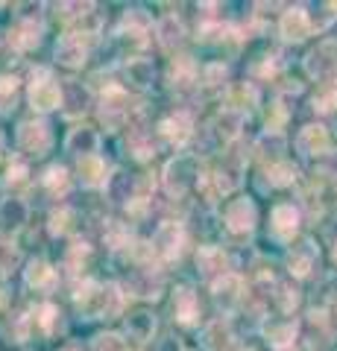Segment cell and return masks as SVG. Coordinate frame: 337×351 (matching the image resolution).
I'll use <instances>...</instances> for the list:
<instances>
[{
    "label": "cell",
    "mask_w": 337,
    "mask_h": 351,
    "mask_svg": "<svg viewBox=\"0 0 337 351\" xmlns=\"http://www.w3.org/2000/svg\"><path fill=\"white\" fill-rule=\"evenodd\" d=\"M53 147V129L47 120L41 117H32V120H24V123L18 126V149L24 152L30 158H41L47 156Z\"/></svg>",
    "instance_id": "277c9868"
},
{
    "label": "cell",
    "mask_w": 337,
    "mask_h": 351,
    "mask_svg": "<svg viewBox=\"0 0 337 351\" xmlns=\"http://www.w3.org/2000/svg\"><path fill=\"white\" fill-rule=\"evenodd\" d=\"M170 311H173V319L179 325H194L200 319V299L188 284L173 290V299H170Z\"/></svg>",
    "instance_id": "ffe728a7"
},
{
    "label": "cell",
    "mask_w": 337,
    "mask_h": 351,
    "mask_svg": "<svg viewBox=\"0 0 337 351\" xmlns=\"http://www.w3.org/2000/svg\"><path fill=\"white\" fill-rule=\"evenodd\" d=\"M91 249L85 243H73L68 252H65V269H71L73 276H80V269H85V261H89Z\"/></svg>",
    "instance_id": "ee69618b"
},
{
    "label": "cell",
    "mask_w": 337,
    "mask_h": 351,
    "mask_svg": "<svg viewBox=\"0 0 337 351\" xmlns=\"http://www.w3.org/2000/svg\"><path fill=\"white\" fill-rule=\"evenodd\" d=\"M156 135L170 147H185L194 138V120L188 112H176L156 126Z\"/></svg>",
    "instance_id": "ac0fdd59"
},
{
    "label": "cell",
    "mask_w": 337,
    "mask_h": 351,
    "mask_svg": "<svg viewBox=\"0 0 337 351\" xmlns=\"http://www.w3.org/2000/svg\"><path fill=\"white\" fill-rule=\"evenodd\" d=\"M311 29H314V18L308 15L305 6H288L279 18V36L288 44L305 41L311 36Z\"/></svg>",
    "instance_id": "4fadbf2b"
},
{
    "label": "cell",
    "mask_w": 337,
    "mask_h": 351,
    "mask_svg": "<svg viewBox=\"0 0 337 351\" xmlns=\"http://www.w3.org/2000/svg\"><path fill=\"white\" fill-rule=\"evenodd\" d=\"M211 299L223 313H235L246 299V284L237 272H226L223 278L211 284Z\"/></svg>",
    "instance_id": "9c48e42d"
},
{
    "label": "cell",
    "mask_w": 337,
    "mask_h": 351,
    "mask_svg": "<svg viewBox=\"0 0 337 351\" xmlns=\"http://www.w3.org/2000/svg\"><path fill=\"white\" fill-rule=\"evenodd\" d=\"M305 73L311 80L329 82L337 80V38H323L317 47H314L305 56Z\"/></svg>",
    "instance_id": "5b68a950"
},
{
    "label": "cell",
    "mask_w": 337,
    "mask_h": 351,
    "mask_svg": "<svg viewBox=\"0 0 337 351\" xmlns=\"http://www.w3.org/2000/svg\"><path fill=\"white\" fill-rule=\"evenodd\" d=\"M124 328H126V337L129 339H135V343H150L156 334V313L153 311H144V307H138V311L132 313H126V319H124Z\"/></svg>",
    "instance_id": "484cf974"
},
{
    "label": "cell",
    "mask_w": 337,
    "mask_h": 351,
    "mask_svg": "<svg viewBox=\"0 0 337 351\" xmlns=\"http://www.w3.org/2000/svg\"><path fill=\"white\" fill-rule=\"evenodd\" d=\"M77 173H80V182L85 184V188H100V184H106V179H108V167H106V161L100 156L80 158Z\"/></svg>",
    "instance_id": "1f68e13d"
},
{
    "label": "cell",
    "mask_w": 337,
    "mask_h": 351,
    "mask_svg": "<svg viewBox=\"0 0 337 351\" xmlns=\"http://www.w3.org/2000/svg\"><path fill=\"white\" fill-rule=\"evenodd\" d=\"M27 176H30V170H27V164L21 161V158H15L12 164L6 167V188H15V184H27Z\"/></svg>",
    "instance_id": "bcb514c9"
},
{
    "label": "cell",
    "mask_w": 337,
    "mask_h": 351,
    "mask_svg": "<svg viewBox=\"0 0 337 351\" xmlns=\"http://www.w3.org/2000/svg\"><path fill=\"white\" fill-rule=\"evenodd\" d=\"M65 351H77V348H65Z\"/></svg>",
    "instance_id": "11a10c76"
},
{
    "label": "cell",
    "mask_w": 337,
    "mask_h": 351,
    "mask_svg": "<svg viewBox=\"0 0 337 351\" xmlns=\"http://www.w3.org/2000/svg\"><path fill=\"white\" fill-rule=\"evenodd\" d=\"M156 351H182V348H179V339L176 337H161Z\"/></svg>",
    "instance_id": "c3c4849f"
},
{
    "label": "cell",
    "mask_w": 337,
    "mask_h": 351,
    "mask_svg": "<svg viewBox=\"0 0 337 351\" xmlns=\"http://www.w3.org/2000/svg\"><path fill=\"white\" fill-rule=\"evenodd\" d=\"M325 193H329V199H332V205L337 208V176H334V179L329 182V191H325Z\"/></svg>",
    "instance_id": "681fc988"
},
{
    "label": "cell",
    "mask_w": 337,
    "mask_h": 351,
    "mask_svg": "<svg viewBox=\"0 0 337 351\" xmlns=\"http://www.w3.org/2000/svg\"><path fill=\"white\" fill-rule=\"evenodd\" d=\"M0 152H3V132H0Z\"/></svg>",
    "instance_id": "db71d44e"
},
{
    "label": "cell",
    "mask_w": 337,
    "mask_h": 351,
    "mask_svg": "<svg viewBox=\"0 0 337 351\" xmlns=\"http://www.w3.org/2000/svg\"><path fill=\"white\" fill-rule=\"evenodd\" d=\"M129 152L138 161H150L156 156V144H153V132L144 126H132L129 129Z\"/></svg>",
    "instance_id": "e575fe53"
},
{
    "label": "cell",
    "mask_w": 337,
    "mask_h": 351,
    "mask_svg": "<svg viewBox=\"0 0 337 351\" xmlns=\"http://www.w3.org/2000/svg\"><path fill=\"white\" fill-rule=\"evenodd\" d=\"M261 334H264L270 348L288 351L293 343H297L299 325H297V319H290V316H270V319L261 322Z\"/></svg>",
    "instance_id": "2e32d148"
},
{
    "label": "cell",
    "mask_w": 337,
    "mask_h": 351,
    "mask_svg": "<svg viewBox=\"0 0 337 351\" xmlns=\"http://www.w3.org/2000/svg\"><path fill=\"white\" fill-rule=\"evenodd\" d=\"M226 108H232V112H241L246 114V108H255L258 106V91L253 82H237L229 88V97H226Z\"/></svg>",
    "instance_id": "d6a6232c"
},
{
    "label": "cell",
    "mask_w": 337,
    "mask_h": 351,
    "mask_svg": "<svg viewBox=\"0 0 337 351\" xmlns=\"http://www.w3.org/2000/svg\"><path fill=\"white\" fill-rule=\"evenodd\" d=\"M21 263V249L12 240H0V276H9Z\"/></svg>",
    "instance_id": "f6af8a7d"
},
{
    "label": "cell",
    "mask_w": 337,
    "mask_h": 351,
    "mask_svg": "<svg viewBox=\"0 0 337 351\" xmlns=\"http://www.w3.org/2000/svg\"><path fill=\"white\" fill-rule=\"evenodd\" d=\"M197 179H200V161L197 156H188V152H182V156L170 158L165 164V173H161V188L170 199H185L194 188H197Z\"/></svg>",
    "instance_id": "7a4b0ae2"
},
{
    "label": "cell",
    "mask_w": 337,
    "mask_h": 351,
    "mask_svg": "<svg viewBox=\"0 0 337 351\" xmlns=\"http://www.w3.org/2000/svg\"><path fill=\"white\" fill-rule=\"evenodd\" d=\"M89 41H85V36H80V32H65V36H59L56 47H53V59H56L59 64H65V68H82L85 62H89Z\"/></svg>",
    "instance_id": "9a60e30c"
},
{
    "label": "cell",
    "mask_w": 337,
    "mask_h": 351,
    "mask_svg": "<svg viewBox=\"0 0 337 351\" xmlns=\"http://www.w3.org/2000/svg\"><path fill=\"white\" fill-rule=\"evenodd\" d=\"M100 120L106 129H121L129 120V94L121 85H108L100 97Z\"/></svg>",
    "instance_id": "8fae6325"
},
{
    "label": "cell",
    "mask_w": 337,
    "mask_h": 351,
    "mask_svg": "<svg viewBox=\"0 0 337 351\" xmlns=\"http://www.w3.org/2000/svg\"><path fill=\"white\" fill-rule=\"evenodd\" d=\"M124 80L132 88H138V91L153 88V82H156V64H153V59L129 56V62L124 64Z\"/></svg>",
    "instance_id": "4316f807"
},
{
    "label": "cell",
    "mask_w": 337,
    "mask_h": 351,
    "mask_svg": "<svg viewBox=\"0 0 337 351\" xmlns=\"http://www.w3.org/2000/svg\"><path fill=\"white\" fill-rule=\"evenodd\" d=\"M91 351H129L126 346V339L121 334H115V331H100V334H94L91 337V343H89Z\"/></svg>",
    "instance_id": "b9f144b4"
},
{
    "label": "cell",
    "mask_w": 337,
    "mask_h": 351,
    "mask_svg": "<svg viewBox=\"0 0 337 351\" xmlns=\"http://www.w3.org/2000/svg\"><path fill=\"white\" fill-rule=\"evenodd\" d=\"M334 319H337V316H334Z\"/></svg>",
    "instance_id": "9f6ffc18"
},
{
    "label": "cell",
    "mask_w": 337,
    "mask_h": 351,
    "mask_svg": "<svg viewBox=\"0 0 337 351\" xmlns=\"http://www.w3.org/2000/svg\"><path fill=\"white\" fill-rule=\"evenodd\" d=\"M156 41L165 50H176L179 44L185 41V27L176 15H161L156 21Z\"/></svg>",
    "instance_id": "4dcf8cb0"
},
{
    "label": "cell",
    "mask_w": 337,
    "mask_h": 351,
    "mask_svg": "<svg viewBox=\"0 0 337 351\" xmlns=\"http://www.w3.org/2000/svg\"><path fill=\"white\" fill-rule=\"evenodd\" d=\"M299 223H302V211L299 205L293 202H279L273 205V211H270V234L279 243H288V240L299 232Z\"/></svg>",
    "instance_id": "5bb4252c"
},
{
    "label": "cell",
    "mask_w": 337,
    "mask_h": 351,
    "mask_svg": "<svg viewBox=\"0 0 337 351\" xmlns=\"http://www.w3.org/2000/svg\"><path fill=\"white\" fill-rule=\"evenodd\" d=\"M30 319H32V325H36L41 334L50 337L53 331H56V325H59V307L50 304V302H45V304H38L36 311L30 313Z\"/></svg>",
    "instance_id": "74e56055"
},
{
    "label": "cell",
    "mask_w": 337,
    "mask_h": 351,
    "mask_svg": "<svg viewBox=\"0 0 337 351\" xmlns=\"http://www.w3.org/2000/svg\"><path fill=\"white\" fill-rule=\"evenodd\" d=\"M41 188H45L53 196V199H62V196L71 191V176H68V170H65L62 164H53V167H47L45 176H41Z\"/></svg>",
    "instance_id": "836d02e7"
},
{
    "label": "cell",
    "mask_w": 337,
    "mask_h": 351,
    "mask_svg": "<svg viewBox=\"0 0 337 351\" xmlns=\"http://www.w3.org/2000/svg\"><path fill=\"white\" fill-rule=\"evenodd\" d=\"M103 191H106V199H108V202H115V205H129V202L135 199V179H132L129 173H124V170H115V173L106 179Z\"/></svg>",
    "instance_id": "f1b7e54d"
},
{
    "label": "cell",
    "mask_w": 337,
    "mask_h": 351,
    "mask_svg": "<svg viewBox=\"0 0 337 351\" xmlns=\"http://www.w3.org/2000/svg\"><path fill=\"white\" fill-rule=\"evenodd\" d=\"M297 149H299V156H305V158H325L332 149L329 129L320 126V123L302 126L299 135H297Z\"/></svg>",
    "instance_id": "e0dca14e"
},
{
    "label": "cell",
    "mask_w": 337,
    "mask_h": 351,
    "mask_svg": "<svg viewBox=\"0 0 337 351\" xmlns=\"http://www.w3.org/2000/svg\"><path fill=\"white\" fill-rule=\"evenodd\" d=\"M65 149L77 158L97 156V149H100V135H97V129H91V126H73L68 132V138H65Z\"/></svg>",
    "instance_id": "7402d4cb"
},
{
    "label": "cell",
    "mask_w": 337,
    "mask_h": 351,
    "mask_svg": "<svg viewBox=\"0 0 337 351\" xmlns=\"http://www.w3.org/2000/svg\"><path fill=\"white\" fill-rule=\"evenodd\" d=\"M24 281H27V287L30 290H38V293H47L56 287V281H59V272L53 269V263L45 261V258H32L27 263V269H24Z\"/></svg>",
    "instance_id": "cb8c5ba5"
},
{
    "label": "cell",
    "mask_w": 337,
    "mask_h": 351,
    "mask_svg": "<svg viewBox=\"0 0 337 351\" xmlns=\"http://www.w3.org/2000/svg\"><path fill=\"white\" fill-rule=\"evenodd\" d=\"M267 179H270V188H285V184H293L297 182V167L285 158L279 164H270L267 167Z\"/></svg>",
    "instance_id": "60d3db41"
},
{
    "label": "cell",
    "mask_w": 337,
    "mask_h": 351,
    "mask_svg": "<svg viewBox=\"0 0 337 351\" xmlns=\"http://www.w3.org/2000/svg\"><path fill=\"white\" fill-rule=\"evenodd\" d=\"M41 38H45V24H41V18H36V15H21V21L12 29V36H9V41H12L15 50L38 47Z\"/></svg>",
    "instance_id": "44dd1931"
},
{
    "label": "cell",
    "mask_w": 337,
    "mask_h": 351,
    "mask_svg": "<svg viewBox=\"0 0 337 351\" xmlns=\"http://www.w3.org/2000/svg\"><path fill=\"white\" fill-rule=\"evenodd\" d=\"M161 287H165V281H161L159 276V269L153 267H135V269H129V276L124 281V290L132 295V299H159V293Z\"/></svg>",
    "instance_id": "7c38bea8"
},
{
    "label": "cell",
    "mask_w": 337,
    "mask_h": 351,
    "mask_svg": "<svg viewBox=\"0 0 337 351\" xmlns=\"http://www.w3.org/2000/svg\"><path fill=\"white\" fill-rule=\"evenodd\" d=\"M299 287H293L290 281H281V284H276V290H273V302H276V307L285 316H290L293 311L299 307Z\"/></svg>",
    "instance_id": "f35d334b"
},
{
    "label": "cell",
    "mask_w": 337,
    "mask_h": 351,
    "mask_svg": "<svg viewBox=\"0 0 337 351\" xmlns=\"http://www.w3.org/2000/svg\"><path fill=\"white\" fill-rule=\"evenodd\" d=\"M62 106H65V114L68 117H80L85 114L89 108L94 106V94H91V88L89 85H82V82H73L65 88V97H62Z\"/></svg>",
    "instance_id": "f546056e"
},
{
    "label": "cell",
    "mask_w": 337,
    "mask_h": 351,
    "mask_svg": "<svg viewBox=\"0 0 337 351\" xmlns=\"http://www.w3.org/2000/svg\"><path fill=\"white\" fill-rule=\"evenodd\" d=\"M200 346H202L205 351H232V348H235L232 325L226 322V319H211L209 325L202 328Z\"/></svg>",
    "instance_id": "d4e9b609"
},
{
    "label": "cell",
    "mask_w": 337,
    "mask_h": 351,
    "mask_svg": "<svg viewBox=\"0 0 337 351\" xmlns=\"http://www.w3.org/2000/svg\"><path fill=\"white\" fill-rule=\"evenodd\" d=\"M285 144H288V138H285L281 129H264L255 141V152L267 161V167H270V164L285 161Z\"/></svg>",
    "instance_id": "83f0119b"
},
{
    "label": "cell",
    "mask_w": 337,
    "mask_h": 351,
    "mask_svg": "<svg viewBox=\"0 0 337 351\" xmlns=\"http://www.w3.org/2000/svg\"><path fill=\"white\" fill-rule=\"evenodd\" d=\"M332 261H334V267H337V240H334V249H332Z\"/></svg>",
    "instance_id": "816d5d0a"
},
{
    "label": "cell",
    "mask_w": 337,
    "mask_h": 351,
    "mask_svg": "<svg viewBox=\"0 0 337 351\" xmlns=\"http://www.w3.org/2000/svg\"><path fill=\"white\" fill-rule=\"evenodd\" d=\"M15 91H18V76L15 73H0V100L15 103Z\"/></svg>",
    "instance_id": "7dc6e473"
},
{
    "label": "cell",
    "mask_w": 337,
    "mask_h": 351,
    "mask_svg": "<svg viewBox=\"0 0 337 351\" xmlns=\"http://www.w3.org/2000/svg\"><path fill=\"white\" fill-rule=\"evenodd\" d=\"M103 240H106L108 249L121 252V249H129V240H132V234H129V228L124 223H117V219H106Z\"/></svg>",
    "instance_id": "ab89813d"
},
{
    "label": "cell",
    "mask_w": 337,
    "mask_h": 351,
    "mask_svg": "<svg viewBox=\"0 0 337 351\" xmlns=\"http://www.w3.org/2000/svg\"><path fill=\"white\" fill-rule=\"evenodd\" d=\"M293 351H317V346H311V343H302V346H297Z\"/></svg>",
    "instance_id": "f907efd6"
},
{
    "label": "cell",
    "mask_w": 337,
    "mask_h": 351,
    "mask_svg": "<svg viewBox=\"0 0 337 351\" xmlns=\"http://www.w3.org/2000/svg\"><path fill=\"white\" fill-rule=\"evenodd\" d=\"M258 223V208H255V199L249 196H235V199L226 202L223 208V226L226 232L232 234H249Z\"/></svg>",
    "instance_id": "52a82bcc"
},
{
    "label": "cell",
    "mask_w": 337,
    "mask_h": 351,
    "mask_svg": "<svg viewBox=\"0 0 337 351\" xmlns=\"http://www.w3.org/2000/svg\"><path fill=\"white\" fill-rule=\"evenodd\" d=\"M62 97H65V88L53 80V73L47 68H38L30 80V91H27V100L32 106V112L38 114H47V112H56L62 106Z\"/></svg>",
    "instance_id": "3957f363"
},
{
    "label": "cell",
    "mask_w": 337,
    "mask_h": 351,
    "mask_svg": "<svg viewBox=\"0 0 337 351\" xmlns=\"http://www.w3.org/2000/svg\"><path fill=\"white\" fill-rule=\"evenodd\" d=\"M311 108L320 114H329V112H337V80H329V82H320L317 91L311 97Z\"/></svg>",
    "instance_id": "8d00e7d4"
},
{
    "label": "cell",
    "mask_w": 337,
    "mask_h": 351,
    "mask_svg": "<svg viewBox=\"0 0 337 351\" xmlns=\"http://www.w3.org/2000/svg\"><path fill=\"white\" fill-rule=\"evenodd\" d=\"M150 243H153V252L159 258L176 261L185 252V243H188V232H185V226L179 223V219H165V223L156 228V234H153Z\"/></svg>",
    "instance_id": "8992f818"
},
{
    "label": "cell",
    "mask_w": 337,
    "mask_h": 351,
    "mask_svg": "<svg viewBox=\"0 0 337 351\" xmlns=\"http://www.w3.org/2000/svg\"><path fill=\"white\" fill-rule=\"evenodd\" d=\"M73 228H77V211L68 205H59L56 211H50L47 217V232L53 237H65V234H71Z\"/></svg>",
    "instance_id": "d590c367"
},
{
    "label": "cell",
    "mask_w": 337,
    "mask_h": 351,
    "mask_svg": "<svg viewBox=\"0 0 337 351\" xmlns=\"http://www.w3.org/2000/svg\"><path fill=\"white\" fill-rule=\"evenodd\" d=\"M317 263H320V246L311 237H302L297 243H290L285 255V267L293 278H308Z\"/></svg>",
    "instance_id": "ba28073f"
},
{
    "label": "cell",
    "mask_w": 337,
    "mask_h": 351,
    "mask_svg": "<svg viewBox=\"0 0 337 351\" xmlns=\"http://www.w3.org/2000/svg\"><path fill=\"white\" fill-rule=\"evenodd\" d=\"M30 219V205L21 196H3L0 199V232H18Z\"/></svg>",
    "instance_id": "603a6c76"
},
{
    "label": "cell",
    "mask_w": 337,
    "mask_h": 351,
    "mask_svg": "<svg viewBox=\"0 0 337 351\" xmlns=\"http://www.w3.org/2000/svg\"><path fill=\"white\" fill-rule=\"evenodd\" d=\"M244 176H246V158L241 156V152H226L223 161L217 164V170H214L211 179H214L217 193L229 196V193H235L244 184Z\"/></svg>",
    "instance_id": "30bf717a"
},
{
    "label": "cell",
    "mask_w": 337,
    "mask_h": 351,
    "mask_svg": "<svg viewBox=\"0 0 337 351\" xmlns=\"http://www.w3.org/2000/svg\"><path fill=\"white\" fill-rule=\"evenodd\" d=\"M73 304L82 319H112L124 311V290L117 284L82 278L73 290Z\"/></svg>",
    "instance_id": "6da1fadb"
},
{
    "label": "cell",
    "mask_w": 337,
    "mask_h": 351,
    "mask_svg": "<svg viewBox=\"0 0 337 351\" xmlns=\"http://www.w3.org/2000/svg\"><path fill=\"white\" fill-rule=\"evenodd\" d=\"M226 82H229V68H226L223 62H211L202 68V82L205 88H226Z\"/></svg>",
    "instance_id": "7bdbcfd3"
},
{
    "label": "cell",
    "mask_w": 337,
    "mask_h": 351,
    "mask_svg": "<svg viewBox=\"0 0 337 351\" xmlns=\"http://www.w3.org/2000/svg\"><path fill=\"white\" fill-rule=\"evenodd\" d=\"M6 302V293H3V287H0V304H3Z\"/></svg>",
    "instance_id": "f5cc1de1"
},
{
    "label": "cell",
    "mask_w": 337,
    "mask_h": 351,
    "mask_svg": "<svg viewBox=\"0 0 337 351\" xmlns=\"http://www.w3.org/2000/svg\"><path fill=\"white\" fill-rule=\"evenodd\" d=\"M194 263H197L200 276L209 278L211 284L229 272V255H226L220 246H200L197 255H194Z\"/></svg>",
    "instance_id": "d6986e66"
}]
</instances>
